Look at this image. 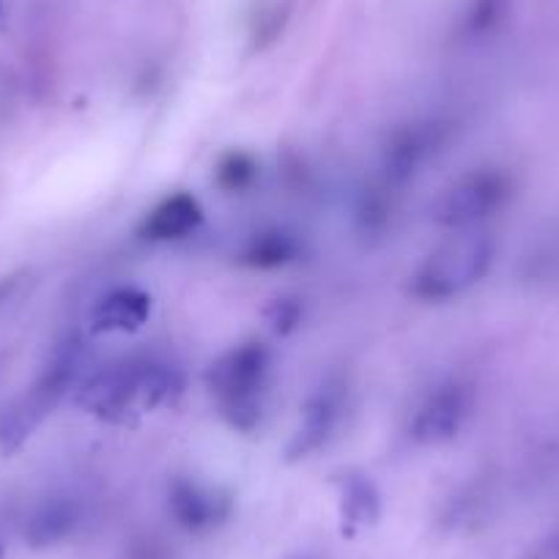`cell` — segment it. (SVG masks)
<instances>
[{
    "instance_id": "cell-3",
    "label": "cell",
    "mask_w": 559,
    "mask_h": 559,
    "mask_svg": "<svg viewBox=\"0 0 559 559\" xmlns=\"http://www.w3.org/2000/svg\"><path fill=\"white\" fill-rule=\"evenodd\" d=\"M74 376H78V354L74 348H63L45 370L39 379L34 381L28 392L7 408V414L0 417V453H14L23 448L36 428L45 423L47 414L58 406L67 390L72 386Z\"/></svg>"
},
{
    "instance_id": "cell-9",
    "label": "cell",
    "mask_w": 559,
    "mask_h": 559,
    "mask_svg": "<svg viewBox=\"0 0 559 559\" xmlns=\"http://www.w3.org/2000/svg\"><path fill=\"white\" fill-rule=\"evenodd\" d=\"M152 316V297L134 286L107 292L91 310V330L99 335H127L140 330Z\"/></svg>"
},
{
    "instance_id": "cell-6",
    "label": "cell",
    "mask_w": 559,
    "mask_h": 559,
    "mask_svg": "<svg viewBox=\"0 0 559 559\" xmlns=\"http://www.w3.org/2000/svg\"><path fill=\"white\" fill-rule=\"evenodd\" d=\"M469 390L461 384H444L426 397L412 419V437L419 444H444L459 437L469 417Z\"/></svg>"
},
{
    "instance_id": "cell-15",
    "label": "cell",
    "mask_w": 559,
    "mask_h": 559,
    "mask_svg": "<svg viewBox=\"0 0 559 559\" xmlns=\"http://www.w3.org/2000/svg\"><path fill=\"white\" fill-rule=\"evenodd\" d=\"M343 510L354 524H370L379 513V497L368 480H348L343 493Z\"/></svg>"
},
{
    "instance_id": "cell-7",
    "label": "cell",
    "mask_w": 559,
    "mask_h": 559,
    "mask_svg": "<svg viewBox=\"0 0 559 559\" xmlns=\"http://www.w3.org/2000/svg\"><path fill=\"white\" fill-rule=\"evenodd\" d=\"M168 508L187 532H212L230 515V499L219 488L181 477L170 486Z\"/></svg>"
},
{
    "instance_id": "cell-12",
    "label": "cell",
    "mask_w": 559,
    "mask_h": 559,
    "mask_svg": "<svg viewBox=\"0 0 559 559\" xmlns=\"http://www.w3.org/2000/svg\"><path fill=\"white\" fill-rule=\"evenodd\" d=\"M337 417H341V397L335 392H319L313 401L308 403L302 414V428L297 433V450L294 453H313L321 444L326 442L332 431L337 426Z\"/></svg>"
},
{
    "instance_id": "cell-13",
    "label": "cell",
    "mask_w": 559,
    "mask_h": 559,
    "mask_svg": "<svg viewBox=\"0 0 559 559\" xmlns=\"http://www.w3.org/2000/svg\"><path fill=\"white\" fill-rule=\"evenodd\" d=\"M297 239L286 230H263L252 236L245 250V263L252 269H277L297 258Z\"/></svg>"
},
{
    "instance_id": "cell-2",
    "label": "cell",
    "mask_w": 559,
    "mask_h": 559,
    "mask_svg": "<svg viewBox=\"0 0 559 559\" xmlns=\"http://www.w3.org/2000/svg\"><path fill=\"white\" fill-rule=\"evenodd\" d=\"M493 261V241L483 230H455L412 277V294L423 302H450L477 286Z\"/></svg>"
},
{
    "instance_id": "cell-16",
    "label": "cell",
    "mask_w": 559,
    "mask_h": 559,
    "mask_svg": "<svg viewBox=\"0 0 559 559\" xmlns=\"http://www.w3.org/2000/svg\"><path fill=\"white\" fill-rule=\"evenodd\" d=\"M499 12H502V0H475L469 14L472 31H483L486 25H491Z\"/></svg>"
},
{
    "instance_id": "cell-1",
    "label": "cell",
    "mask_w": 559,
    "mask_h": 559,
    "mask_svg": "<svg viewBox=\"0 0 559 559\" xmlns=\"http://www.w3.org/2000/svg\"><path fill=\"white\" fill-rule=\"evenodd\" d=\"M206 384L225 423L252 431L261 423L272 384V352L258 341L234 346L209 368Z\"/></svg>"
},
{
    "instance_id": "cell-10",
    "label": "cell",
    "mask_w": 559,
    "mask_h": 559,
    "mask_svg": "<svg viewBox=\"0 0 559 559\" xmlns=\"http://www.w3.org/2000/svg\"><path fill=\"white\" fill-rule=\"evenodd\" d=\"M439 143L437 127L426 123V127H412L406 132L397 134L392 140V146L386 148V181L392 187L403 185V181L412 179L417 174V168L428 159V154L433 152V146Z\"/></svg>"
},
{
    "instance_id": "cell-5",
    "label": "cell",
    "mask_w": 559,
    "mask_h": 559,
    "mask_svg": "<svg viewBox=\"0 0 559 559\" xmlns=\"http://www.w3.org/2000/svg\"><path fill=\"white\" fill-rule=\"evenodd\" d=\"M146 362L129 359V362L110 365L102 373L91 376L78 392L80 406L88 408L94 417L110 419V423H118L138 406L146 408V401H143Z\"/></svg>"
},
{
    "instance_id": "cell-11",
    "label": "cell",
    "mask_w": 559,
    "mask_h": 559,
    "mask_svg": "<svg viewBox=\"0 0 559 559\" xmlns=\"http://www.w3.org/2000/svg\"><path fill=\"white\" fill-rule=\"evenodd\" d=\"M80 521V510L72 499H47L31 513L25 524V540L36 548L56 546L58 540L69 537Z\"/></svg>"
},
{
    "instance_id": "cell-8",
    "label": "cell",
    "mask_w": 559,
    "mask_h": 559,
    "mask_svg": "<svg viewBox=\"0 0 559 559\" xmlns=\"http://www.w3.org/2000/svg\"><path fill=\"white\" fill-rule=\"evenodd\" d=\"M203 225V206L190 192H174L163 198L140 225V236L157 245L185 241Z\"/></svg>"
},
{
    "instance_id": "cell-14",
    "label": "cell",
    "mask_w": 559,
    "mask_h": 559,
    "mask_svg": "<svg viewBox=\"0 0 559 559\" xmlns=\"http://www.w3.org/2000/svg\"><path fill=\"white\" fill-rule=\"evenodd\" d=\"M258 163L245 152H234L217 165V185L228 192H245L255 185Z\"/></svg>"
},
{
    "instance_id": "cell-17",
    "label": "cell",
    "mask_w": 559,
    "mask_h": 559,
    "mask_svg": "<svg viewBox=\"0 0 559 559\" xmlns=\"http://www.w3.org/2000/svg\"><path fill=\"white\" fill-rule=\"evenodd\" d=\"M0 14H3V0H0Z\"/></svg>"
},
{
    "instance_id": "cell-4",
    "label": "cell",
    "mask_w": 559,
    "mask_h": 559,
    "mask_svg": "<svg viewBox=\"0 0 559 559\" xmlns=\"http://www.w3.org/2000/svg\"><path fill=\"white\" fill-rule=\"evenodd\" d=\"M513 195V181L504 170L480 168L469 170L455 179L448 190L439 195L433 206V217L439 225L453 230H472L483 219L502 212L504 203Z\"/></svg>"
}]
</instances>
